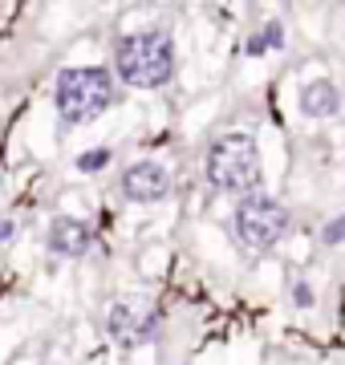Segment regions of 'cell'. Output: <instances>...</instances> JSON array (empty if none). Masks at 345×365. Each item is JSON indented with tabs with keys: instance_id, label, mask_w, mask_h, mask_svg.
Listing matches in <instances>:
<instances>
[{
	"instance_id": "cell-1",
	"label": "cell",
	"mask_w": 345,
	"mask_h": 365,
	"mask_svg": "<svg viewBox=\"0 0 345 365\" xmlns=\"http://www.w3.org/2000/svg\"><path fill=\"white\" fill-rule=\"evenodd\" d=\"M114 69L134 90H159L175 73V41L163 29H138V33L118 41Z\"/></svg>"
},
{
	"instance_id": "cell-2",
	"label": "cell",
	"mask_w": 345,
	"mask_h": 365,
	"mask_svg": "<svg viewBox=\"0 0 345 365\" xmlns=\"http://www.w3.org/2000/svg\"><path fill=\"white\" fill-rule=\"evenodd\" d=\"M207 182L220 195H256L260 187V146L252 134H224L207 150Z\"/></svg>"
},
{
	"instance_id": "cell-3",
	"label": "cell",
	"mask_w": 345,
	"mask_h": 365,
	"mask_svg": "<svg viewBox=\"0 0 345 365\" xmlns=\"http://www.w3.org/2000/svg\"><path fill=\"white\" fill-rule=\"evenodd\" d=\"M53 98H57V114L66 122L86 126L114 106V73L102 66H73L57 78Z\"/></svg>"
},
{
	"instance_id": "cell-4",
	"label": "cell",
	"mask_w": 345,
	"mask_h": 365,
	"mask_svg": "<svg viewBox=\"0 0 345 365\" xmlns=\"http://www.w3.org/2000/svg\"><path fill=\"white\" fill-rule=\"evenodd\" d=\"M284 227H289V215H284V207H280L272 195H260V191H256V195L240 199V207H236V235L252 252H268L280 235H284Z\"/></svg>"
},
{
	"instance_id": "cell-5",
	"label": "cell",
	"mask_w": 345,
	"mask_h": 365,
	"mask_svg": "<svg viewBox=\"0 0 345 365\" xmlns=\"http://www.w3.org/2000/svg\"><path fill=\"white\" fill-rule=\"evenodd\" d=\"M122 195L130 203H159V199L171 195V175H167V167L150 163V158L130 163L122 170Z\"/></svg>"
},
{
	"instance_id": "cell-6",
	"label": "cell",
	"mask_w": 345,
	"mask_h": 365,
	"mask_svg": "<svg viewBox=\"0 0 345 365\" xmlns=\"http://www.w3.org/2000/svg\"><path fill=\"white\" fill-rule=\"evenodd\" d=\"M155 329H159L155 313H146V309H138V304H126V300L110 304V313H106V333L118 341V345H126V349L143 345V341H150V337H155Z\"/></svg>"
},
{
	"instance_id": "cell-7",
	"label": "cell",
	"mask_w": 345,
	"mask_h": 365,
	"mask_svg": "<svg viewBox=\"0 0 345 365\" xmlns=\"http://www.w3.org/2000/svg\"><path fill=\"white\" fill-rule=\"evenodd\" d=\"M90 248H93V232H90L86 220H73V215L53 220V227H49V252H53V256L78 260V256H86Z\"/></svg>"
},
{
	"instance_id": "cell-8",
	"label": "cell",
	"mask_w": 345,
	"mask_h": 365,
	"mask_svg": "<svg viewBox=\"0 0 345 365\" xmlns=\"http://www.w3.org/2000/svg\"><path fill=\"white\" fill-rule=\"evenodd\" d=\"M337 110H341V90L329 78L309 81L305 90H301V114L305 118H333Z\"/></svg>"
},
{
	"instance_id": "cell-9",
	"label": "cell",
	"mask_w": 345,
	"mask_h": 365,
	"mask_svg": "<svg viewBox=\"0 0 345 365\" xmlns=\"http://www.w3.org/2000/svg\"><path fill=\"white\" fill-rule=\"evenodd\" d=\"M280 41H284V29H280V21H268L264 33H256V37H248V53L252 57H264L268 49H277Z\"/></svg>"
},
{
	"instance_id": "cell-10",
	"label": "cell",
	"mask_w": 345,
	"mask_h": 365,
	"mask_svg": "<svg viewBox=\"0 0 345 365\" xmlns=\"http://www.w3.org/2000/svg\"><path fill=\"white\" fill-rule=\"evenodd\" d=\"M110 158H114V150H110V146H93V150L78 155V170H86V175H93V170H106Z\"/></svg>"
},
{
	"instance_id": "cell-11",
	"label": "cell",
	"mask_w": 345,
	"mask_h": 365,
	"mask_svg": "<svg viewBox=\"0 0 345 365\" xmlns=\"http://www.w3.org/2000/svg\"><path fill=\"white\" fill-rule=\"evenodd\" d=\"M321 240H325V244H341V240H345V215H337L333 223H325Z\"/></svg>"
},
{
	"instance_id": "cell-12",
	"label": "cell",
	"mask_w": 345,
	"mask_h": 365,
	"mask_svg": "<svg viewBox=\"0 0 345 365\" xmlns=\"http://www.w3.org/2000/svg\"><path fill=\"white\" fill-rule=\"evenodd\" d=\"M292 300H297V304H301V309H313V288L305 284V280H297V284H292Z\"/></svg>"
},
{
	"instance_id": "cell-13",
	"label": "cell",
	"mask_w": 345,
	"mask_h": 365,
	"mask_svg": "<svg viewBox=\"0 0 345 365\" xmlns=\"http://www.w3.org/2000/svg\"><path fill=\"white\" fill-rule=\"evenodd\" d=\"M13 235H16V223L13 220H0V244H9Z\"/></svg>"
}]
</instances>
